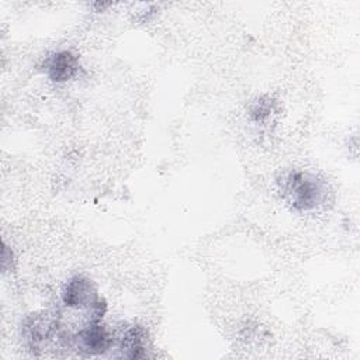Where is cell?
<instances>
[{"label":"cell","mask_w":360,"mask_h":360,"mask_svg":"<svg viewBox=\"0 0 360 360\" xmlns=\"http://www.w3.org/2000/svg\"><path fill=\"white\" fill-rule=\"evenodd\" d=\"M79 70V59L70 51H59L46 62V75L53 82H68Z\"/></svg>","instance_id":"cell-5"},{"label":"cell","mask_w":360,"mask_h":360,"mask_svg":"<svg viewBox=\"0 0 360 360\" xmlns=\"http://www.w3.org/2000/svg\"><path fill=\"white\" fill-rule=\"evenodd\" d=\"M62 301L68 308L90 311L96 322H100L107 311V304L98 297L94 283L84 276H75L66 283Z\"/></svg>","instance_id":"cell-1"},{"label":"cell","mask_w":360,"mask_h":360,"mask_svg":"<svg viewBox=\"0 0 360 360\" xmlns=\"http://www.w3.org/2000/svg\"><path fill=\"white\" fill-rule=\"evenodd\" d=\"M58 332V322L45 315H31L24 323V336L32 352L39 350L45 342Z\"/></svg>","instance_id":"cell-4"},{"label":"cell","mask_w":360,"mask_h":360,"mask_svg":"<svg viewBox=\"0 0 360 360\" xmlns=\"http://www.w3.org/2000/svg\"><path fill=\"white\" fill-rule=\"evenodd\" d=\"M284 190L295 210L315 208L323 198L322 183L307 172H291L284 181Z\"/></svg>","instance_id":"cell-2"},{"label":"cell","mask_w":360,"mask_h":360,"mask_svg":"<svg viewBox=\"0 0 360 360\" xmlns=\"http://www.w3.org/2000/svg\"><path fill=\"white\" fill-rule=\"evenodd\" d=\"M145 330L139 326H134L125 332L121 340V352L125 357L138 359L145 352Z\"/></svg>","instance_id":"cell-6"},{"label":"cell","mask_w":360,"mask_h":360,"mask_svg":"<svg viewBox=\"0 0 360 360\" xmlns=\"http://www.w3.org/2000/svg\"><path fill=\"white\" fill-rule=\"evenodd\" d=\"M72 340L76 343L80 352H84L86 354L90 356L103 354L110 349L112 342L108 330L100 322L89 323L87 326L80 329L75 336H72Z\"/></svg>","instance_id":"cell-3"}]
</instances>
